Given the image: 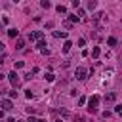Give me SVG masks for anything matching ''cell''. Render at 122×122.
Here are the masks:
<instances>
[{
  "label": "cell",
  "instance_id": "obj_1",
  "mask_svg": "<svg viewBox=\"0 0 122 122\" xmlns=\"http://www.w3.org/2000/svg\"><path fill=\"white\" fill-rule=\"evenodd\" d=\"M88 111L92 112V114H95L97 112V105H99V95H92L90 99H88Z\"/></svg>",
  "mask_w": 122,
  "mask_h": 122
},
{
  "label": "cell",
  "instance_id": "obj_2",
  "mask_svg": "<svg viewBox=\"0 0 122 122\" xmlns=\"http://www.w3.org/2000/svg\"><path fill=\"white\" fill-rule=\"evenodd\" d=\"M86 74H88V69H84V67H78L76 72H74L76 80H86Z\"/></svg>",
  "mask_w": 122,
  "mask_h": 122
},
{
  "label": "cell",
  "instance_id": "obj_3",
  "mask_svg": "<svg viewBox=\"0 0 122 122\" xmlns=\"http://www.w3.org/2000/svg\"><path fill=\"white\" fill-rule=\"evenodd\" d=\"M8 78H10V82H11V86H19V74H17L15 71H11V72L8 74Z\"/></svg>",
  "mask_w": 122,
  "mask_h": 122
},
{
  "label": "cell",
  "instance_id": "obj_4",
  "mask_svg": "<svg viewBox=\"0 0 122 122\" xmlns=\"http://www.w3.org/2000/svg\"><path fill=\"white\" fill-rule=\"evenodd\" d=\"M0 107H2L4 111H11V109H13V103H11L10 99H2V103H0Z\"/></svg>",
  "mask_w": 122,
  "mask_h": 122
},
{
  "label": "cell",
  "instance_id": "obj_5",
  "mask_svg": "<svg viewBox=\"0 0 122 122\" xmlns=\"http://www.w3.org/2000/svg\"><path fill=\"white\" fill-rule=\"evenodd\" d=\"M29 40L32 42V40H42V30H34V32H30L29 34Z\"/></svg>",
  "mask_w": 122,
  "mask_h": 122
},
{
  "label": "cell",
  "instance_id": "obj_6",
  "mask_svg": "<svg viewBox=\"0 0 122 122\" xmlns=\"http://www.w3.org/2000/svg\"><path fill=\"white\" fill-rule=\"evenodd\" d=\"M8 36L10 38H19V30L17 29H8Z\"/></svg>",
  "mask_w": 122,
  "mask_h": 122
},
{
  "label": "cell",
  "instance_id": "obj_7",
  "mask_svg": "<svg viewBox=\"0 0 122 122\" xmlns=\"http://www.w3.org/2000/svg\"><path fill=\"white\" fill-rule=\"evenodd\" d=\"M55 38H67V30H53Z\"/></svg>",
  "mask_w": 122,
  "mask_h": 122
},
{
  "label": "cell",
  "instance_id": "obj_8",
  "mask_svg": "<svg viewBox=\"0 0 122 122\" xmlns=\"http://www.w3.org/2000/svg\"><path fill=\"white\" fill-rule=\"evenodd\" d=\"M15 48H17V50H23V48H25V38H17V40H15Z\"/></svg>",
  "mask_w": 122,
  "mask_h": 122
},
{
  "label": "cell",
  "instance_id": "obj_9",
  "mask_svg": "<svg viewBox=\"0 0 122 122\" xmlns=\"http://www.w3.org/2000/svg\"><path fill=\"white\" fill-rule=\"evenodd\" d=\"M114 99H116V93H112V92H111V93H105V101H107V103H112Z\"/></svg>",
  "mask_w": 122,
  "mask_h": 122
},
{
  "label": "cell",
  "instance_id": "obj_10",
  "mask_svg": "<svg viewBox=\"0 0 122 122\" xmlns=\"http://www.w3.org/2000/svg\"><path fill=\"white\" fill-rule=\"evenodd\" d=\"M99 53H101L99 46H93V50H92V57H93V59H97V57H99Z\"/></svg>",
  "mask_w": 122,
  "mask_h": 122
},
{
  "label": "cell",
  "instance_id": "obj_11",
  "mask_svg": "<svg viewBox=\"0 0 122 122\" xmlns=\"http://www.w3.org/2000/svg\"><path fill=\"white\" fill-rule=\"evenodd\" d=\"M97 8V0H88V10H95Z\"/></svg>",
  "mask_w": 122,
  "mask_h": 122
},
{
  "label": "cell",
  "instance_id": "obj_12",
  "mask_svg": "<svg viewBox=\"0 0 122 122\" xmlns=\"http://www.w3.org/2000/svg\"><path fill=\"white\" fill-rule=\"evenodd\" d=\"M71 46H72V42H69V40H67V42H65V44H63V51H65V53H67V51H69V50H71Z\"/></svg>",
  "mask_w": 122,
  "mask_h": 122
},
{
  "label": "cell",
  "instance_id": "obj_13",
  "mask_svg": "<svg viewBox=\"0 0 122 122\" xmlns=\"http://www.w3.org/2000/svg\"><path fill=\"white\" fill-rule=\"evenodd\" d=\"M55 10H57V13H67V8H65V6H61V4H59Z\"/></svg>",
  "mask_w": 122,
  "mask_h": 122
},
{
  "label": "cell",
  "instance_id": "obj_14",
  "mask_svg": "<svg viewBox=\"0 0 122 122\" xmlns=\"http://www.w3.org/2000/svg\"><path fill=\"white\" fill-rule=\"evenodd\" d=\"M69 21H71V23H78L80 17H78V15H69Z\"/></svg>",
  "mask_w": 122,
  "mask_h": 122
},
{
  "label": "cell",
  "instance_id": "obj_15",
  "mask_svg": "<svg viewBox=\"0 0 122 122\" xmlns=\"http://www.w3.org/2000/svg\"><path fill=\"white\" fill-rule=\"evenodd\" d=\"M107 44H109V46H116V38H114V36L107 38Z\"/></svg>",
  "mask_w": 122,
  "mask_h": 122
},
{
  "label": "cell",
  "instance_id": "obj_16",
  "mask_svg": "<svg viewBox=\"0 0 122 122\" xmlns=\"http://www.w3.org/2000/svg\"><path fill=\"white\" fill-rule=\"evenodd\" d=\"M44 78H46L48 82H53V80H55V76H53L51 72H46V76H44Z\"/></svg>",
  "mask_w": 122,
  "mask_h": 122
},
{
  "label": "cell",
  "instance_id": "obj_17",
  "mask_svg": "<svg viewBox=\"0 0 122 122\" xmlns=\"http://www.w3.org/2000/svg\"><path fill=\"white\" fill-rule=\"evenodd\" d=\"M44 48H46V42H44V40H38V50H40V51H42V50H44Z\"/></svg>",
  "mask_w": 122,
  "mask_h": 122
},
{
  "label": "cell",
  "instance_id": "obj_18",
  "mask_svg": "<svg viewBox=\"0 0 122 122\" xmlns=\"http://www.w3.org/2000/svg\"><path fill=\"white\" fill-rule=\"evenodd\" d=\"M40 6H42V8H50L51 4H50V0H42V2H40Z\"/></svg>",
  "mask_w": 122,
  "mask_h": 122
},
{
  "label": "cell",
  "instance_id": "obj_19",
  "mask_svg": "<svg viewBox=\"0 0 122 122\" xmlns=\"http://www.w3.org/2000/svg\"><path fill=\"white\" fill-rule=\"evenodd\" d=\"M76 15H78V17H84V15H86V11H84L82 8H78V11H76Z\"/></svg>",
  "mask_w": 122,
  "mask_h": 122
},
{
  "label": "cell",
  "instance_id": "obj_20",
  "mask_svg": "<svg viewBox=\"0 0 122 122\" xmlns=\"http://www.w3.org/2000/svg\"><path fill=\"white\" fill-rule=\"evenodd\" d=\"M23 65H25L23 61H15V69H23Z\"/></svg>",
  "mask_w": 122,
  "mask_h": 122
},
{
  "label": "cell",
  "instance_id": "obj_21",
  "mask_svg": "<svg viewBox=\"0 0 122 122\" xmlns=\"http://www.w3.org/2000/svg\"><path fill=\"white\" fill-rule=\"evenodd\" d=\"M2 116H4V109H0V118H2Z\"/></svg>",
  "mask_w": 122,
  "mask_h": 122
},
{
  "label": "cell",
  "instance_id": "obj_22",
  "mask_svg": "<svg viewBox=\"0 0 122 122\" xmlns=\"http://www.w3.org/2000/svg\"><path fill=\"white\" fill-rule=\"evenodd\" d=\"M0 50H4V44H2V40H0Z\"/></svg>",
  "mask_w": 122,
  "mask_h": 122
},
{
  "label": "cell",
  "instance_id": "obj_23",
  "mask_svg": "<svg viewBox=\"0 0 122 122\" xmlns=\"http://www.w3.org/2000/svg\"><path fill=\"white\" fill-rule=\"evenodd\" d=\"M51 122H63V120H59V118H55V120H51Z\"/></svg>",
  "mask_w": 122,
  "mask_h": 122
},
{
  "label": "cell",
  "instance_id": "obj_24",
  "mask_svg": "<svg viewBox=\"0 0 122 122\" xmlns=\"http://www.w3.org/2000/svg\"><path fill=\"white\" fill-rule=\"evenodd\" d=\"M2 78H4V74H2V71H0V80H2Z\"/></svg>",
  "mask_w": 122,
  "mask_h": 122
},
{
  "label": "cell",
  "instance_id": "obj_25",
  "mask_svg": "<svg viewBox=\"0 0 122 122\" xmlns=\"http://www.w3.org/2000/svg\"><path fill=\"white\" fill-rule=\"evenodd\" d=\"M36 122H46V120H36Z\"/></svg>",
  "mask_w": 122,
  "mask_h": 122
},
{
  "label": "cell",
  "instance_id": "obj_26",
  "mask_svg": "<svg viewBox=\"0 0 122 122\" xmlns=\"http://www.w3.org/2000/svg\"><path fill=\"white\" fill-rule=\"evenodd\" d=\"M13 2H19V0H13Z\"/></svg>",
  "mask_w": 122,
  "mask_h": 122
},
{
  "label": "cell",
  "instance_id": "obj_27",
  "mask_svg": "<svg viewBox=\"0 0 122 122\" xmlns=\"http://www.w3.org/2000/svg\"><path fill=\"white\" fill-rule=\"evenodd\" d=\"M0 30H2V25H0Z\"/></svg>",
  "mask_w": 122,
  "mask_h": 122
},
{
  "label": "cell",
  "instance_id": "obj_28",
  "mask_svg": "<svg viewBox=\"0 0 122 122\" xmlns=\"http://www.w3.org/2000/svg\"><path fill=\"white\" fill-rule=\"evenodd\" d=\"M120 59H122V55H120Z\"/></svg>",
  "mask_w": 122,
  "mask_h": 122
},
{
  "label": "cell",
  "instance_id": "obj_29",
  "mask_svg": "<svg viewBox=\"0 0 122 122\" xmlns=\"http://www.w3.org/2000/svg\"><path fill=\"white\" fill-rule=\"evenodd\" d=\"M120 2H122V0H120Z\"/></svg>",
  "mask_w": 122,
  "mask_h": 122
}]
</instances>
